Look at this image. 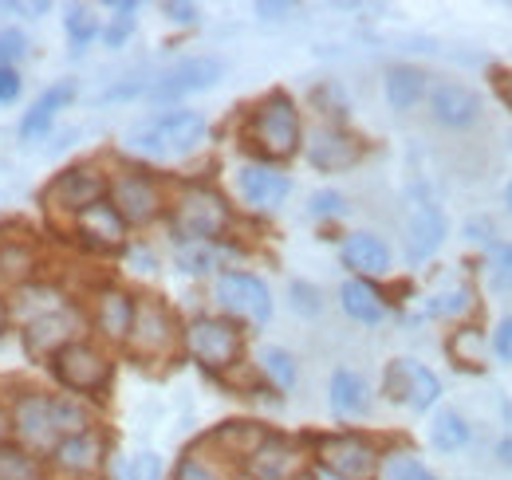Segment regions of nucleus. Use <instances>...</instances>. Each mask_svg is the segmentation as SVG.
<instances>
[{"label":"nucleus","mask_w":512,"mask_h":480,"mask_svg":"<svg viewBox=\"0 0 512 480\" xmlns=\"http://www.w3.org/2000/svg\"><path fill=\"white\" fill-rule=\"evenodd\" d=\"M209 122L197 111H166L158 119L142 122L127 134L130 150L150 154V158H186L201 146Z\"/></svg>","instance_id":"nucleus-1"},{"label":"nucleus","mask_w":512,"mask_h":480,"mask_svg":"<svg viewBox=\"0 0 512 480\" xmlns=\"http://www.w3.org/2000/svg\"><path fill=\"white\" fill-rule=\"evenodd\" d=\"M253 142L264 158H292L300 150V111L284 91H272L253 115Z\"/></svg>","instance_id":"nucleus-2"},{"label":"nucleus","mask_w":512,"mask_h":480,"mask_svg":"<svg viewBox=\"0 0 512 480\" xmlns=\"http://www.w3.org/2000/svg\"><path fill=\"white\" fill-rule=\"evenodd\" d=\"M229 229V205L213 189H186L174 205V233L182 244H213Z\"/></svg>","instance_id":"nucleus-3"},{"label":"nucleus","mask_w":512,"mask_h":480,"mask_svg":"<svg viewBox=\"0 0 512 480\" xmlns=\"http://www.w3.org/2000/svg\"><path fill=\"white\" fill-rule=\"evenodd\" d=\"M221 75H225V63L217 60V56H190V60L174 63L166 75H158V79L146 87V95H150V103H158V107H162V103H178V99H186V95L217 87Z\"/></svg>","instance_id":"nucleus-4"},{"label":"nucleus","mask_w":512,"mask_h":480,"mask_svg":"<svg viewBox=\"0 0 512 480\" xmlns=\"http://www.w3.org/2000/svg\"><path fill=\"white\" fill-rule=\"evenodd\" d=\"M383 390L390 402H406V406L418 410V414L434 410V402L442 398V382H438V374L414 359L390 362L383 374Z\"/></svg>","instance_id":"nucleus-5"},{"label":"nucleus","mask_w":512,"mask_h":480,"mask_svg":"<svg viewBox=\"0 0 512 480\" xmlns=\"http://www.w3.org/2000/svg\"><path fill=\"white\" fill-rule=\"evenodd\" d=\"M186 347H190V355L201 366L225 370V366H233L237 355H241V331L229 319L201 315V319H193L190 331H186Z\"/></svg>","instance_id":"nucleus-6"},{"label":"nucleus","mask_w":512,"mask_h":480,"mask_svg":"<svg viewBox=\"0 0 512 480\" xmlns=\"http://www.w3.org/2000/svg\"><path fill=\"white\" fill-rule=\"evenodd\" d=\"M320 465L335 480H375L379 477V453L371 441L355 433L323 437L320 441Z\"/></svg>","instance_id":"nucleus-7"},{"label":"nucleus","mask_w":512,"mask_h":480,"mask_svg":"<svg viewBox=\"0 0 512 480\" xmlns=\"http://www.w3.org/2000/svg\"><path fill=\"white\" fill-rule=\"evenodd\" d=\"M52 370H56V378L64 382L67 390H75V394H95L111 378V362L103 359L91 343H67V347H60L52 355Z\"/></svg>","instance_id":"nucleus-8"},{"label":"nucleus","mask_w":512,"mask_h":480,"mask_svg":"<svg viewBox=\"0 0 512 480\" xmlns=\"http://www.w3.org/2000/svg\"><path fill=\"white\" fill-rule=\"evenodd\" d=\"M217 300L225 311L249 319V323H268L272 319V292L253 272H221L217 280Z\"/></svg>","instance_id":"nucleus-9"},{"label":"nucleus","mask_w":512,"mask_h":480,"mask_svg":"<svg viewBox=\"0 0 512 480\" xmlns=\"http://www.w3.org/2000/svg\"><path fill=\"white\" fill-rule=\"evenodd\" d=\"M446 233H449L446 213L434 201H418L414 213H410V225H406V260L410 264L430 260L446 244Z\"/></svg>","instance_id":"nucleus-10"},{"label":"nucleus","mask_w":512,"mask_h":480,"mask_svg":"<svg viewBox=\"0 0 512 480\" xmlns=\"http://www.w3.org/2000/svg\"><path fill=\"white\" fill-rule=\"evenodd\" d=\"M359 158H363L359 138H351V134L339 130V126H320V130L308 138V162H312L316 170H323V174L351 170Z\"/></svg>","instance_id":"nucleus-11"},{"label":"nucleus","mask_w":512,"mask_h":480,"mask_svg":"<svg viewBox=\"0 0 512 480\" xmlns=\"http://www.w3.org/2000/svg\"><path fill=\"white\" fill-rule=\"evenodd\" d=\"M430 115L449 130H469L481 119V95L465 83H438L430 91Z\"/></svg>","instance_id":"nucleus-12"},{"label":"nucleus","mask_w":512,"mask_h":480,"mask_svg":"<svg viewBox=\"0 0 512 480\" xmlns=\"http://www.w3.org/2000/svg\"><path fill=\"white\" fill-rule=\"evenodd\" d=\"M111 205L119 209V217H123L127 225H146V221L158 217L162 197H158V185H154L150 178L127 174V178L115 181V189H111Z\"/></svg>","instance_id":"nucleus-13"},{"label":"nucleus","mask_w":512,"mask_h":480,"mask_svg":"<svg viewBox=\"0 0 512 480\" xmlns=\"http://www.w3.org/2000/svg\"><path fill=\"white\" fill-rule=\"evenodd\" d=\"M127 339L142 355H162L174 343V319H170V311L158 300L134 303V323H130Z\"/></svg>","instance_id":"nucleus-14"},{"label":"nucleus","mask_w":512,"mask_h":480,"mask_svg":"<svg viewBox=\"0 0 512 480\" xmlns=\"http://www.w3.org/2000/svg\"><path fill=\"white\" fill-rule=\"evenodd\" d=\"M107 197V181L99 178V174H91V170H67L60 178L52 181V189H48V205H56V209H67V213H83V209H91L95 201H103Z\"/></svg>","instance_id":"nucleus-15"},{"label":"nucleus","mask_w":512,"mask_h":480,"mask_svg":"<svg viewBox=\"0 0 512 480\" xmlns=\"http://www.w3.org/2000/svg\"><path fill=\"white\" fill-rule=\"evenodd\" d=\"M253 480H296L300 473V449L288 437H260L249 453Z\"/></svg>","instance_id":"nucleus-16"},{"label":"nucleus","mask_w":512,"mask_h":480,"mask_svg":"<svg viewBox=\"0 0 512 480\" xmlns=\"http://www.w3.org/2000/svg\"><path fill=\"white\" fill-rule=\"evenodd\" d=\"M75 229H79V237L87 240L91 248H119L123 237H127V221L119 217V209L107 197L95 201L91 209H83L75 217Z\"/></svg>","instance_id":"nucleus-17"},{"label":"nucleus","mask_w":512,"mask_h":480,"mask_svg":"<svg viewBox=\"0 0 512 480\" xmlns=\"http://www.w3.org/2000/svg\"><path fill=\"white\" fill-rule=\"evenodd\" d=\"M75 327H79V319H75L71 311H64V307H56V311H44V315H36V319L28 323L24 343H28L32 355H56L60 347L75 343V339H71Z\"/></svg>","instance_id":"nucleus-18"},{"label":"nucleus","mask_w":512,"mask_h":480,"mask_svg":"<svg viewBox=\"0 0 512 480\" xmlns=\"http://www.w3.org/2000/svg\"><path fill=\"white\" fill-rule=\"evenodd\" d=\"M343 264L359 276V280H371V276H386L390 272V248L383 237L375 233H351L339 248Z\"/></svg>","instance_id":"nucleus-19"},{"label":"nucleus","mask_w":512,"mask_h":480,"mask_svg":"<svg viewBox=\"0 0 512 480\" xmlns=\"http://www.w3.org/2000/svg\"><path fill=\"white\" fill-rule=\"evenodd\" d=\"M237 189H241V197L249 205H256V209H276L292 193V181L284 178L280 170H268V166H241Z\"/></svg>","instance_id":"nucleus-20"},{"label":"nucleus","mask_w":512,"mask_h":480,"mask_svg":"<svg viewBox=\"0 0 512 480\" xmlns=\"http://www.w3.org/2000/svg\"><path fill=\"white\" fill-rule=\"evenodd\" d=\"M12 421H16V433H20L24 441H32V445H52V441H56L52 398H44V394H28V398H20Z\"/></svg>","instance_id":"nucleus-21"},{"label":"nucleus","mask_w":512,"mask_h":480,"mask_svg":"<svg viewBox=\"0 0 512 480\" xmlns=\"http://www.w3.org/2000/svg\"><path fill=\"white\" fill-rule=\"evenodd\" d=\"M71 99H75V83H71V79L52 83V87L36 99V107L24 115V122H20V138H24V142H36L40 134H48V126L56 122V115L64 111Z\"/></svg>","instance_id":"nucleus-22"},{"label":"nucleus","mask_w":512,"mask_h":480,"mask_svg":"<svg viewBox=\"0 0 512 480\" xmlns=\"http://www.w3.org/2000/svg\"><path fill=\"white\" fill-rule=\"evenodd\" d=\"M327 398H331V410L339 418H359L371 406V390H367L363 374H355V370H335L331 386H327Z\"/></svg>","instance_id":"nucleus-23"},{"label":"nucleus","mask_w":512,"mask_h":480,"mask_svg":"<svg viewBox=\"0 0 512 480\" xmlns=\"http://www.w3.org/2000/svg\"><path fill=\"white\" fill-rule=\"evenodd\" d=\"M339 303H343V311H347L351 319H359V323H367V327H375V323L386 319V300L379 296V288H371V280L351 276V280L339 288Z\"/></svg>","instance_id":"nucleus-24"},{"label":"nucleus","mask_w":512,"mask_h":480,"mask_svg":"<svg viewBox=\"0 0 512 480\" xmlns=\"http://www.w3.org/2000/svg\"><path fill=\"white\" fill-rule=\"evenodd\" d=\"M426 87H430V79H426L422 67L398 63V67L386 71V103H390L394 111H410V107H418V99L426 95Z\"/></svg>","instance_id":"nucleus-25"},{"label":"nucleus","mask_w":512,"mask_h":480,"mask_svg":"<svg viewBox=\"0 0 512 480\" xmlns=\"http://www.w3.org/2000/svg\"><path fill=\"white\" fill-rule=\"evenodd\" d=\"M130 323H134V300H130L127 292H119V288H107L99 296V327H103V335L127 339Z\"/></svg>","instance_id":"nucleus-26"},{"label":"nucleus","mask_w":512,"mask_h":480,"mask_svg":"<svg viewBox=\"0 0 512 480\" xmlns=\"http://www.w3.org/2000/svg\"><path fill=\"white\" fill-rule=\"evenodd\" d=\"M469 421L461 418L457 410H438L434 414V425H430V445L438 449V453H457V449H465L469 445Z\"/></svg>","instance_id":"nucleus-27"},{"label":"nucleus","mask_w":512,"mask_h":480,"mask_svg":"<svg viewBox=\"0 0 512 480\" xmlns=\"http://www.w3.org/2000/svg\"><path fill=\"white\" fill-rule=\"evenodd\" d=\"M56 461L71 469V473H91L99 465V441L91 433H79V437H64L56 445Z\"/></svg>","instance_id":"nucleus-28"},{"label":"nucleus","mask_w":512,"mask_h":480,"mask_svg":"<svg viewBox=\"0 0 512 480\" xmlns=\"http://www.w3.org/2000/svg\"><path fill=\"white\" fill-rule=\"evenodd\" d=\"M0 480H44L40 461L20 445H0Z\"/></svg>","instance_id":"nucleus-29"},{"label":"nucleus","mask_w":512,"mask_h":480,"mask_svg":"<svg viewBox=\"0 0 512 480\" xmlns=\"http://www.w3.org/2000/svg\"><path fill=\"white\" fill-rule=\"evenodd\" d=\"M64 28H67V40L75 52H83L95 36H99V16L87 8V4H71L64 16Z\"/></svg>","instance_id":"nucleus-30"},{"label":"nucleus","mask_w":512,"mask_h":480,"mask_svg":"<svg viewBox=\"0 0 512 480\" xmlns=\"http://www.w3.org/2000/svg\"><path fill=\"white\" fill-rule=\"evenodd\" d=\"M260 370L276 382V390H292V386H296V378H300L296 359H292L284 347H264V351H260Z\"/></svg>","instance_id":"nucleus-31"},{"label":"nucleus","mask_w":512,"mask_h":480,"mask_svg":"<svg viewBox=\"0 0 512 480\" xmlns=\"http://www.w3.org/2000/svg\"><path fill=\"white\" fill-rule=\"evenodd\" d=\"M111 12H115V16H111V24L103 28V44H107V48H123L130 40V32H134V24H138V16H134L138 4H134V0H111Z\"/></svg>","instance_id":"nucleus-32"},{"label":"nucleus","mask_w":512,"mask_h":480,"mask_svg":"<svg viewBox=\"0 0 512 480\" xmlns=\"http://www.w3.org/2000/svg\"><path fill=\"white\" fill-rule=\"evenodd\" d=\"M52 418H56V433L64 437L87 433V410L75 398H52Z\"/></svg>","instance_id":"nucleus-33"},{"label":"nucleus","mask_w":512,"mask_h":480,"mask_svg":"<svg viewBox=\"0 0 512 480\" xmlns=\"http://www.w3.org/2000/svg\"><path fill=\"white\" fill-rule=\"evenodd\" d=\"M32 268H36L32 248H24V244H0V276L4 280H24Z\"/></svg>","instance_id":"nucleus-34"},{"label":"nucleus","mask_w":512,"mask_h":480,"mask_svg":"<svg viewBox=\"0 0 512 480\" xmlns=\"http://www.w3.org/2000/svg\"><path fill=\"white\" fill-rule=\"evenodd\" d=\"M489 288L493 292H512V244H493L489 248Z\"/></svg>","instance_id":"nucleus-35"},{"label":"nucleus","mask_w":512,"mask_h":480,"mask_svg":"<svg viewBox=\"0 0 512 480\" xmlns=\"http://www.w3.org/2000/svg\"><path fill=\"white\" fill-rule=\"evenodd\" d=\"M178 268L190 276H205L217 268V248L213 244H182L178 248Z\"/></svg>","instance_id":"nucleus-36"},{"label":"nucleus","mask_w":512,"mask_h":480,"mask_svg":"<svg viewBox=\"0 0 512 480\" xmlns=\"http://www.w3.org/2000/svg\"><path fill=\"white\" fill-rule=\"evenodd\" d=\"M383 480H438L418 457H410V453H394L390 461L383 465Z\"/></svg>","instance_id":"nucleus-37"},{"label":"nucleus","mask_w":512,"mask_h":480,"mask_svg":"<svg viewBox=\"0 0 512 480\" xmlns=\"http://www.w3.org/2000/svg\"><path fill=\"white\" fill-rule=\"evenodd\" d=\"M469 303H473V292H469V288H453V292H442V296H434V300L426 303V315H430V319H449V315L469 311Z\"/></svg>","instance_id":"nucleus-38"},{"label":"nucleus","mask_w":512,"mask_h":480,"mask_svg":"<svg viewBox=\"0 0 512 480\" xmlns=\"http://www.w3.org/2000/svg\"><path fill=\"white\" fill-rule=\"evenodd\" d=\"M288 296H292V307H296V315H308V319H316V315L323 311L320 288H316V284H308V280H292Z\"/></svg>","instance_id":"nucleus-39"},{"label":"nucleus","mask_w":512,"mask_h":480,"mask_svg":"<svg viewBox=\"0 0 512 480\" xmlns=\"http://www.w3.org/2000/svg\"><path fill=\"white\" fill-rule=\"evenodd\" d=\"M28 56V36L20 28H0V67H16Z\"/></svg>","instance_id":"nucleus-40"},{"label":"nucleus","mask_w":512,"mask_h":480,"mask_svg":"<svg viewBox=\"0 0 512 480\" xmlns=\"http://www.w3.org/2000/svg\"><path fill=\"white\" fill-rule=\"evenodd\" d=\"M127 480H162V457H158V453H138V457H130Z\"/></svg>","instance_id":"nucleus-41"},{"label":"nucleus","mask_w":512,"mask_h":480,"mask_svg":"<svg viewBox=\"0 0 512 480\" xmlns=\"http://www.w3.org/2000/svg\"><path fill=\"white\" fill-rule=\"evenodd\" d=\"M308 213H312V217H320V221L323 217H339V213H343V197H339L335 189H320V193L312 197Z\"/></svg>","instance_id":"nucleus-42"},{"label":"nucleus","mask_w":512,"mask_h":480,"mask_svg":"<svg viewBox=\"0 0 512 480\" xmlns=\"http://www.w3.org/2000/svg\"><path fill=\"white\" fill-rule=\"evenodd\" d=\"M162 12H166V20L186 24V28L201 20V8H197V4H190V0H166V4H162Z\"/></svg>","instance_id":"nucleus-43"},{"label":"nucleus","mask_w":512,"mask_h":480,"mask_svg":"<svg viewBox=\"0 0 512 480\" xmlns=\"http://www.w3.org/2000/svg\"><path fill=\"white\" fill-rule=\"evenodd\" d=\"M493 351H497L501 362H512V315H505V319L497 323V331H493Z\"/></svg>","instance_id":"nucleus-44"},{"label":"nucleus","mask_w":512,"mask_h":480,"mask_svg":"<svg viewBox=\"0 0 512 480\" xmlns=\"http://www.w3.org/2000/svg\"><path fill=\"white\" fill-rule=\"evenodd\" d=\"M20 71L16 67H0V103H16L20 99Z\"/></svg>","instance_id":"nucleus-45"},{"label":"nucleus","mask_w":512,"mask_h":480,"mask_svg":"<svg viewBox=\"0 0 512 480\" xmlns=\"http://www.w3.org/2000/svg\"><path fill=\"white\" fill-rule=\"evenodd\" d=\"M174 480H221L209 465H201V461H193V457H186L182 465H178V473H174Z\"/></svg>","instance_id":"nucleus-46"},{"label":"nucleus","mask_w":512,"mask_h":480,"mask_svg":"<svg viewBox=\"0 0 512 480\" xmlns=\"http://www.w3.org/2000/svg\"><path fill=\"white\" fill-rule=\"evenodd\" d=\"M296 12V4H284V0H260L256 4V16L260 20H284V16H292Z\"/></svg>","instance_id":"nucleus-47"},{"label":"nucleus","mask_w":512,"mask_h":480,"mask_svg":"<svg viewBox=\"0 0 512 480\" xmlns=\"http://www.w3.org/2000/svg\"><path fill=\"white\" fill-rule=\"evenodd\" d=\"M465 233L477 240V244H489V248L497 244V240L489 237V225H485V221H469V225H465Z\"/></svg>","instance_id":"nucleus-48"},{"label":"nucleus","mask_w":512,"mask_h":480,"mask_svg":"<svg viewBox=\"0 0 512 480\" xmlns=\"http://www.w3.org/2000/svg\"><path fill=\"white\" fill-rule=\"evenodd\" d=\"M138 91H142V83H119V87H111L103 99L115 103V99H130V95H138Z\"/></svg>","instance_id":"nucleus-49"},{"label":"nucleus","mask_w":512,"mask_h":480,"mask_svg":"<svg viewBox=\"0 0 512 480\" xmlns=\"http://www.w3.org/2000/svg\"><path fill=\"white\" fill-rule=\"evenodd\" d=\"M497 457H501V465H509V469H512V437L497 441Z\"/></svg>","instance_id":"nucleus-50"},{"label":"nucleus","mask_w":512,"mask_h":480,"mask_svg":"<svg viewBox=\"0 0 512 480\" xmlns=\"http://www.w3.org/2000/svg\"><path fill=\"white\" fill-rule=\"evenodd\" d=\"M8 429H12V418L0 410V445H4V437H8Z\"/></svg>","instance_id":"nucleus-51"},{"label":"nucleus","mask_w":512,"mask_h":480,"mask_svg":"<svg viewBox=\"0 0 512 480\" xmlns=\"http://www.w3.org/2000/svg\"><path fill=\"white\" fill-rule=\"evenodd\" d=\"M501 91H505V103L512 107V75H505V87H501Z\"/></svg>","instance_id":"nucleus-52"},{"label":"nucleus","mask_w":512,"mask_h":480,"mask_svg":"<svg viewBox=\"0 0 512 480\" xmlns=\"http://www.w3.org/2000/svg\"><path fill=\"white\" fill-rule=\"evenodd\" d=\"M8 327V307H4V300H0V331Z\"/></svg>","instance_id":"nucleus-53"},{"label":"nucleus","mask_w":512,"mask_h":480,"mask_svg":"<svg viewBox=\"0 0 512 480\" xmlns=\"http://www.w3.org/2000/svg\"><path fill=\"white\" fill-rule=\"evenodd\" d=\"M505 205H509V213H512V181H509V189H505Z\"/></svg>","instance_id":"nucleus-54"},{"label":"nucleus","mask_w":512,"mask_h":480,"mask_svg":"<svg viewBox=\"0 0 512 480\" xmlns=\"http://www.w3.org/2000/svg\"><path fill=\"white\" fill-rule=\"evenodd\" d=\"M304 480H312V477H304Z\"/></svg>","instance_id":"nucleus-55"}]
</instances>
